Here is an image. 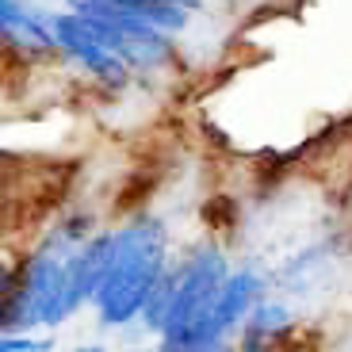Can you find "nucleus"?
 Here are the masks:
<instances>
[{"instance_id":"1","label":"nucleus","mask_w":352,"mask_h":352,"mask_svg":"<svg viewBox=\"0 0 352 352\" xmlns=\"http://www.w3.org/2000/svg\"><path fill=\"white\" fill-rule=\"evenodd\" d=\"M96 230L88 219H65L4 280V333H31L35 326H62L88 302L80 283V253Z\"/></svg>"},{"instance_id":"2","label":"nucleus","mask_w":352,"mask_h":352,"mask_svg":"<svg viewBox=\"0 0 352 352\" xmlns=\"http://www.w3.org/2000/svg\"><path fill=\"white\" fill-rule=\"evenodd\" d=\"M168 272V234L157 219H138L115 230V261L104 287L92 295V310L104 326H131L142 318L153 287Z\"/></svg>"},{"instance_id":"3","label":"nucleus","mask_w":352,"mask_h":352,"mask_svg":"<svg viewBox=\"0 0 352 352\" xmlns=\"http://www.w3.org/2000/svg\"><path fill=\"white\" fill-rule=\"evenodd\" d=\"M230 272L234 268H230L226 253L219 245H203L173 264V307H168V318H165L161 344L180 349V344L192 341V333L203 326V318L219 302Z\"/></svg>"},{"instance_id":"4","label":"nucleus","mask_w":352,"mask_h":352,"mask_svg":"<svg viewBox=\"0 0 352 352\" xmlns=\"http://www.w3.org/2000/svg\"><path fill=\"white\" fill-rule=\"evenodd\" d=\"M54 35H58V58L65 65H73L77 73H85L96 88H104V92H126L134 85L138 69L131 62H123L104 43V35L96 31V23L85 12L58 8L54 12Z\"/></svg>"},{"instance_id":"5","label":"nucleus","mask_w":352,"mask_h":352,"mask_svg":"<svg viewBox=\"0 0 352 352\" xmlns=\"http://www.w3.org/2000/svg\"><path fill=\"white\" fill-rule=\"evenodd\" d=\"M264 287H268V280L256 268H249V264L245 268H234L226 287H222V295H219V302L211 307V314L203 318V326L192 333V341L180 344V349L222 352L230 337L241 333V326H245V318L256 310V302L264 299Z\"/></svg>"},{"instance_id":"6","label":"nucleus","mask_w":352,"mask_h":352,"mask_svg":"<svg viewBox=\"0 0 352 352\" xmlns=\"http://www.w3.org/2000/svg\"><path fill=\"white\" fill-rule=\"evenodd\" d=\"M0 38L4 50L23 62L58 58L54 12L38 0H0Z\"/></svg>"},{"instance_id":"7","label":"nucleus","mask_w":352,"mask_h":352,"mask_svg":"<svg viewBox=\"0 0 352 352\" xmlns=\"http://www.w3.org/2000/svg\"><path fill=\"white\" fill-rule=\"evenodd\" d=\"M291 326V310L287 302H276V299H261L256 310L245 318L238 341H241V352H264V349H276L283 333Z\"/></svg>"},{"instance_id":"8","label":"nucleus","mask_w":352,"mask_h":352,"mask_svg":"<svg viewBox=\"0 0 352 352\" xmlns=\"http://www.w3.org/2000/svg\"><path fill=\"white\" fill-rule=\"evenodd\" d=\"M0 352H54V341L38 333H4L0 337Z\"/></svg>"},{"instance_id":"9","label":"nucleus","mask_w":352,"mask_h":352,"mask_svg":"<svg viewBox=\"0 0 352 352\" xmlns=\"http://www.w3.org/2000/svg\"><path fill=\"white\" fill-rule=\"evenodd\" d=\"M73 352H107V344H77Z\"/></svg>"},{"instance_id":"10","label":"nucleus","mask_w":352,"mask_h":352,"mask_svg":"<svg viewBox=\"0 0 352 352\" xmlns=\"http://www.w3.org/2000/svg\"><path fill=\"white\" fill-rule=\"evenodd\" d=\"M138 352H173L168 344H157V349H138Z\"/></svg>"},{"instance_id":"11","label":"nucleus","mask_w":352,"mask_h":352,"mask_svg":"<svg viewBox=\"0 0 352 352\" xmlns=\"http://www.w3.org/2000/svg\"><path fill=\"white\" fill-rule=\"evenodd\" d=\"M173 352H211V349H173Z\"/></svg>"}]
</instances>
